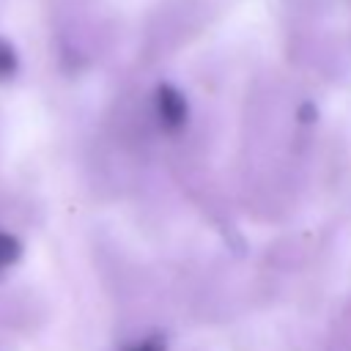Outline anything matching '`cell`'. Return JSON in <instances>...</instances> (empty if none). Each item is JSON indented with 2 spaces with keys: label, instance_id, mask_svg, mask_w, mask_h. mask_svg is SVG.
Segmentation results:
<instances>
[{
  "label": "cell",
  "instance_id": "cell-1",
  "mask_svg": "<svg viewBox=\"0 0 351 351\" xmlns=\"http://www.w3.org/2000/svg\"><path fill=\"white\" fill-rule=\"evenodd\" d=\"M16 258H19V241L5 236V233H0V269L14 263Z\"/></svg>",
  "mask_w": 351,
  "mask_h": 351
},
{
  "label": "cell",
  "instance_id": "cell-2",
  "mask_svg": "<svg viewBox=\"0 0 351 351\" xmlns=\"http://www.w3.org/2000/svg\"><path fill=\"white\" fill-rule=\"evenodd\" d=\"M129 351H165V343L159 337H148V340H143L140 346H134Z\"/></svg>",
  "mask_w": 351,
  "mask_h": 351
}]
</instances>
